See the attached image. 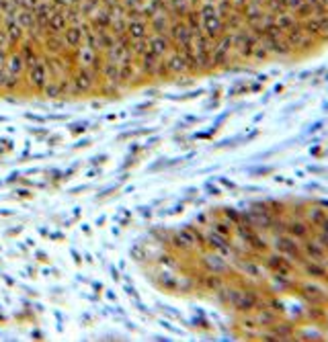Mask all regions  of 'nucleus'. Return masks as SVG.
I'll use <instances>...</instances> for the list:
<instances>
[{
	"label": "nucleus",
	"mask_w": 328,
	"mask_h": 342,
	"mask_svg": "<svg viewBox=\"0 0 328 342\" xmlns=\"http://www.w3.org/2000/svg\"><path fill=\"white\" fill-rule=\"evenodd\" d=\"M70 80H72V94H84L88 90H93V86L96 82V72L93 68L78 66V70L70 76Z\"/></svg>",
	"instance_id": "obj_1"
},
{
	"label": "nucleus",
	"mask_w": 328,
	"mask_h": 342,
	"mask_svg": "<svg viewBox=\"0 0 328 342\" xmlns=\"http://www.w3.org/2000/svg\"><path fill=\"white\" fill-rule=\"evenodd\" d=\"M27 82H29V86H31L33 90H37V92H41V90L45 89V84L49 82V70H47L45 62L37 60L35 64L29 66V72H27Z\"/></svg>",
	"instance_id": "obj_2"
},
{
	"label": "nucleus",
	"mask_w": 328,
	"mask_h": 342,
	"mask_svg": "<svg viewBox=\"0 0 328 342\" xmlns=\"http://www.w3.org/2000/svg\"><path fill=\"white\" fill-rule=\"evenodd\" d=\"M148 50L152 54H156L158 57H164L173 47V41L168 39V35H160V33H152L148 35Z\"/></svg>",
	"instance_id": "obj_3"
},
{
	"label": "nucleus",
	"mask_w": 328,
	"mask_h": 342,
	"mask_svg": "<svg viewBox=\"0 0 328 342\" xmlns=\"http://www.w3.org/2000/svg\"><path fill=\"white\" fill-rule=\"evenodd\" d=\"M64 43L70 50H78L84 43V25H68L64 29Z\"/></svg>",
	"instance_id": "obj_4"
},
{
	"label": "nucleus",
	"mask_w": 328,
	"mask_h": 342,
	"mask_svg": "<svg viewBox=\"0 0 328 342\" xmlns=\"http://www.w3.org/2000/svg\"><path fill=\"white\" fill-rule=\"evenodd\" d=\"M171 25H173V17L168 13H158L148 21V27H150L154 33H160V35H168Z\"/></svg>",
	"instance_id": "obj_5"
},
{
	"label": "nucleus",
	"mask_w": 328,
	"mask_h": 342,
	"mask_svg": "<svg viewBox=\"0 0 328 342\" xmlns=\"http://www.w3.org/2000/svg\"><path fill=\"white\" fill-rule=\"evenodd\" d=\"M148 21L146 18H134V21H127V35L132 41H135V39H146L148 37Z\"/></svg>",
	"instance_id": "obj_6"
},
{
	"label": "nucleus",
	"mask_w": 328,
	"mask_h": 342,
	"mask_svg": "<svg viewBox=\"0 0 328 342\" xmlns=\"http://www.w3.org/2000/svg\"><path fill=\"white\" fill-rule=\"evenodd\" d=\"M4 29H6V33H8V39H11V45H17L19 41H23L25 29L17 23L15 17L6 15V18H4Z\"/></svg>",
	"instance_id": "obj_7"
},
{
	"label": "nucleus",
	"mask_w": 328,
	"mask_h": 342,
	"mask_svg": "<svg viewBox=\"0 0 328 342\" xmlns=\"http://www.w3.org/2000/svg\"><path fill=\"white\" fill-rule=\"evenodd\" d=\"M4 68H6L8 74H13V76H23V70H25V60H23V55L19 54V52L6 54Z\"/></svg>",
	"instance_id": "obj_8"
},
{
	"label": "nucleus",
	"mask_w": 328,
	"mask_h": 342,
	"mask_svg": "<svg viewBox=\"0 0 328 342\" xmlns=\"http://www.w3.org/2000/svg\"><path fill=\"white\" fill-rule=\"evenodd\" d=\"M68 27V18H66V15L64 13H58V11H54V15L47 18V23H45V33H56V35H59V33H64V29Z\"/></svg>",
	"instance_id": "obj_9"
},
{
	"label": "nucleus",
	"mask_w": 328,
	"mask_h": 342,
	"mask_svg": "<svg viewBox=\"0 0 328 342\" xmlns=\"http://www.w3.org/2000/svg\"><path fill=\"white\" fill-rule=\"evenodd\" d=\"M91 21H93V27L96 29V31H101V29L111 27V23H113V18H111V11H107V8L98 6L96 11L91 15Z\"/></svg>",
	"instance_id": "obj_10"
},
{
	"label": "nucleus",
	"mask_w": 328,
	"mask_h": 342,
	"mask_svg": "<svg viewBox=\"0 0 328 342\" xmlns=\"http://www.w3.org/2000/svg\"><path fill=\"white\" fill-rule=\"evenodd\" d=\"M142 72L146 74V76H154L156 72H158V64H160V60H162V57H158L156 54H152L150 50H148V52H144L142 55Z\"/></svg>",
	"instance_id": "obj_11"
},
{
	"label": "nucleus",
	"mask_w": 328,
	"mask_h": 342,
	"mask_svg": "<svg viewBox=\"0 0 328 342\" xmlns=\"http://www.w3.org/2000/svg\"><path fill=\"white\" fill-rule=\"evenodd\" d=\"M54 11H56V8H54V4H52V2H41V0H39L37 6L33 8V15H35V21H37V25L45 29L47 18L54 15Z\"/></svg>",
	"instance_id": "obj_12"
},
{
	"label": "nucleus",
	"mask_w": 328,
	"mask_h": 342,
	"mask_svg": "<svg viewBox=\"0 0 328 342\" xmlns=\"http://www.w3.org/2000/svg\"><path fill=\"white\" fill-rule=\"evenodd\" d=\"M43 45H45V50H47L49 54H62V52H64V47H66L64 39L59 37V35H56V33H45V37H43Z\"/></svg>",
	"instance_id": "obj_13"
},
{
	"label": "nucleus",
	"mask_w": 328,
	"mask_h": 342,
	"mask_svg": "<svg viewBox=\"0 0 328 342\" xmlns=\"http://www.w3.org/2000/svg\"><path fill=\"white\" fill-rule=\"evenodd\" d=\"M15 18H17V23L21 25L23 29H31L33 25H37V21H35V15H33L31 8H17Z\"/></svg>",
	"instance_id": "obj_14"
},
{
	"label": "nucleus",
	"mask_w": 328,
	"mask_h": 342,
	"mask_svg": "<svg viewBox=\"0 0 328 342\" xmlns=\"http://www.w3.org/2000/svg\"><path fill=\"white\" fill-rule=\"evenodd\" d=\"M19 54L23 55V60H25V66H31L39 60V55H37V45H33L31 41H25L21 47H19Z\"/></svg>",
	"instance_id": "obj_15"
},
{
	"label": "nucleus",
	"mask_w": 328,
	"mask_h": 342,
	"mask_svg": "<svg viewBox=\"0 0 328 342\" xmlns=\"http://www.w3.org/2000/svg\"><path fill=\"white\" fill-rule=\"evenodd\" d=\"M96 37H98V45H101V50H111L115 45V35L111 29H101V31H96Z\"/></svg>",
	"instance_id": "obj_16"
},
{
	"label": "nucleus",
	"mask_w": 328,
	"mask_h": 342,
	"mask_svg": "<svg viewBox=\"0 0 328 342\" xmlns=\"http://www.w3.org/2000/svg\"><path fill=\"white\" fill-rule=\"evenodd\" d=\"M134 78V62L119 64V82H129Z\"/></svg>",
	"instance_id": "obj_17"
},
{
	"label": "nucleus",
	"mask_w": 328,
	"mask_h": 342,
	"mask_svg": "<svg viewBox=\"0 0 328 342\" xmlns=\"http://www.w3.org/2000/svg\"><path fill=\"white\" fill-rule=\"evenodd\" d=\"M45 66H47V70H49V76H54L56 80H58L59 76H62V64L58 66V60H56V57H47V60H45Z\"/></svg>",
	"instance_id": "obj_18"
},
{
	"label": "nucleus",
	"mask_w": 328,
	"mask_h": 342,
	"mask_svg": "<svg viewBox=\"0 0 328 342\" xmlns=\"http://www.w3.org/2000/svg\"><path fill=\"white\" fill-rule=\"evenodd\" d=\"M43 92H45L47 99H58V96H59V86H58V80H54V82H47V84H45V89H43Z\"/></svg>",
	"instance_id": "obj_19"
},
{
	"label": "nucleus",
	"mask_w": 328,
	"mask_h": 342,
	"mask_svg": "<svg viewBox=\"0 0 328 342\" xmlns=\"http://www.w3.org/2000/svg\"><path fill=\"white\" fill-rule=\"evenodd\" d=\"M11 47V39H8V33L4 27H0V50H8Z\"/></svg>",
	"instance_id": "obj_20"
},
{
	"label": "nucleus",
	"mask_w": 328,
	"mask_h": 342,
	"mask_svg": "<svg viewBox=\"0 0 328 342\" xmlns=\"http://www.w3.org/2000/svg\"><path fill=\"white\" fill-rule=\"evenodd\" d=\"M6 80H8V72H6V68L2 66V68H0V90H4Z\"/></svg>",
	"instance_id": "obj_21"
},
{
	"label": "nucleus",
	"mask_w": 328,
	"mask_h": 342,
	"mask_svg": "<svg viewBox=\"0 0 328 342\" xmlns=\"http://www.w3.org/2000/svg\"><path fill=\"white\" fill-rule=\"evenodd\" d=\"M144 0H125V6L127 8H142Z\"/></svg>",
	"instance_id": "obj_22"
},
{
	"label": "nucleus",
	"mask_w": 328,
	"mask_h": 342,
	"mask_svg": "<svg viewBox=\"0 0 328 342\" xmlns=\"http://www.w3.org/2000/svg\"><path fill=\"white\" fill-rule=\"evenodd\" d=\"M6 54H8L6 50H0V68H2V66H4V62H6Z\"/></svg>",
	"instance_id": "obj_23"
},
{
	"label": "nucleus",
	"mask_w": 328,
	"mask_h": 342,
	"mask_svg": "<svg viewBox=\"0 0 328 342\" xmlns=\"http://www.w3.org/2000/svg\"><path fill=\"white\" fill-rule=\"evenodd\" d=\"M86 129V125H80V127H72V131L76 133V131H84Z\"/></svg>",
	"instance_id": "obj_24"
},
{
	"label": "nucleus",
	"mask_w": 328,
	"mask_h": 342,
	"mask_svg": "<svg viewBox=\"0 0 328 342\" xmlns=\"http://www.w3.org/2000/svg\"><path fill=\"white\" fill-rule=\"evenodd\" d=\"M0 21H2V13H0Z\"/></svg>",
	"instance_id": "obj_25"
}]
</instances>
